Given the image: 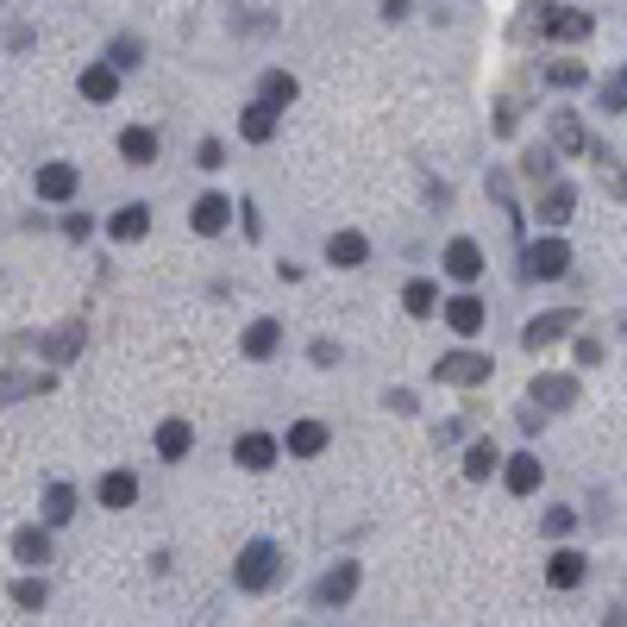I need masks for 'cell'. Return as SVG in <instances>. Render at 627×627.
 <instances>
[{
  "instance_id": "obj_1",
  "label": "cell",
  "mask_w": 627,
  "mask_h": 627,
  "mask_svg": "<svg viewBox=\"0 0 627 627\" xmlns=\"http://www.w3.org/2000/svg\"><path fill=\"white\" fill-rule=\"evenodd\" d=\"M276 565H283V552H276L270 540H251L239 552V565H232V584H239V590H270L276 584Z\"/></svg>"
},
{
  "instance_id": "obj_2",
  "label": "cell",
  "mask_w": 627,
  "mask_h": 627,
  "mask_svg": "<svg viewBox=\"0 0 627 627\" xmlns=\"http://www.w3.org/2000/svg\"><path fill=\"white\" fill-rule=\"evenodd\" d=\"M527 402L540 408V414H559L577 402V377H559V370H546V377H533L527 383Z\"/></svg>"
},
{
  "instance_id": "obj_3",
  "label": "cell",
  "mask_w": 627,
  "mask_h": 627,
  "mask_svg": "<svg viewBox=\"0 0 627 627\" xmlns=\"http://www.w3.org/2000/svg\"><path fill=\"white\" fill-rule=\"evenodd\" d=\"M433 377H439V383H464V389H471V383H490V358H483V352H446V358L433 364Z\"/></svg>"
},
{
  "instance_id": "obj_4",
  "label": "cell",
  "mask_w": 627,
  "mask_h": 627,
  "mask_svg": "<svg viewBox=\"0 0 627 627\" xmlns=\"http://www.w3.org/2000/svg\"><path fill=\"white\" fill-rule=\"evenodd\" d=\"M565 270H571V245L565 239H540L527 251V276H540V283H559Z\"/></svg>"
},
{
  "instance_id": "obj_5",
  "label": "cell",
  "mask_w": 627,
  "mask_h": 627,
  "mask_svg": "<svg viewBox=\"0 0 627 627\" xmlns=\"http://www.w3.org/2000/svg\"><path fill=\"white\" fill-rule=\"evenodd\" d=\"M439 314H446V327H452V333H464V339H471V333H483V320H490V308H483L477 295H452Z\"/></svg>"
},
{
  "instance_id": "obj_6",
  "label": "cell",
  "mask_w": 627,
  "mask_h": 627,
  "mask_svg": "<svg viewBox=\"0 0 627 627\" xmlns=\"http://www.w3.org/2000/svg\"><path fill=\"white\" fill-rule=\"evenodd\" d=\"M364 258H370V239H364V232L345 226V232H333V239H327V264H333V270H358Z\"/></svg>"
},
{
  "instance_id": "obj_7",
  "label": "cell",
  "mask_w": 627,
  "mask_h": 627,
  "mask_svg": "<svg viewBox=\"0 0 627 627\" xmlns=\"http://www.w3.org/2000/svg\"><path fill=\"white\" fill-rule=\"evenodd\" d=\"M82 189V170L76 164H44L38 170V201H69Z\"/></svg>"
},
{
  "instance_id": "obj_8",
  "label": "cell",
  "mask_w": 627,
  "mask_h": 627,
  "mask_svg": "<svg viewBox=\"0 0 627 627\" xmlns=\"http://www.w3.org/2000/svg\"><path fill=\"white\" fill-rule=\"evenodd\" d=\"M446 276H452V283H477V276H483L477 239H452V245H446Z\"/></svg>"
},
{
  "instance_id": "obj_9",
  "label": "cell",
  "mask_w": 627,
  "mask_h": 627,
  "mask_svg": "<svg viewBox=\"0 0 627 627\" xmlns=\"http://www.w3.org/2000/svg\"><path fill=\"white\" fill-rule=\"evenodd\" d=\"M584 577H590V559H584V552H552V559H546V584H552V590H577Z\"/></svg>"
},
{
  "instance_id": "obj_10",
  "label": "cell",
  "mask_w": 627,
  "mask_h": 627,
  "mask_svg": "<svg viewBox=\"0 0 627 627\" xmlns=\"http://www.w3.org/2000/svg\"><path fill=\"white\" fill-rule=\"evenodd\" d=\"M232 458H239L245 471H270V464H276V439L270 433H239V439H232Z\"/></svg>"
},
{
  "instance_id": "obj_11",
  "label": "cell",
  "mask_w": 627,
  "mask_h": 627,
  "mask_svg": "<svg viewBox=\"0 0 627 627\" xmlns=\"http://www.w3.org/2000/svg\"><path fill=\"white\" fill-rule=\"evenodd\" d=\"M540 26L552 32V38H590V13H571V7H540Z\"/></svg>"
},
{
  "instance_id": "obj_12",
  "label": "cell",
  "mask_w": 627,
  "mask_h": 627,
  "mask_svg": "<svg viewBox=\"0 0 627 627\" xmlns=\"http://www.w3.org/2000/svg\"><path fill=\"white\" fill-rule=\"evenodd\" d=\"M552 145H559V151H590V132H584V120H577V113L571 107H559V113H552Z\"/></svg>"
},
{
  "instance_id": "obj_13",
  "label": "cell",
  "mask_w": 627,
  "mask_h": 627,
  "mask_svg": "<svg viewBox=\"0 0 627 627\" xmlns=\"http://www.w3.org/2000/svg\"><path fill=\"white\" fill-rule=\"evenodd\" d=\"M51 377H38V370H0V408L19 402V396H44Z\"/></svg>"
},
{
  "instance_id": "obj_14",
  "label": "cell",
  "mask_w": 627,
  "mask_h": 627,
  "mask_svg": "<svg viewBox=\"0 0 627 627\" xmlns=\"http://www.w3.org/2000/svg\"><path fill=\"white\" fill-rule=\"evenodd\" d=\"M565 333H571V314H546V320H527V327H521V345H527V352H546V345L565 339Z\"/></svg>"
},
{
  "instance_id": "obj_15",
  "label": "cell",
  "mask_w": 627,
  "mask_h": 627,
  "mask_svg": "<svg viewBox=\"0 0 627 627\" xmlns=\"http://www.w3.org/2000/svg\"><path fill=\"white\" fill-rule=\"evenodd\" d=\"M352 590H358V565H339V571H327L314 584V602H320V609H333V602H345Z\"/></svg>"
},
{
  "instance_id": "obj_16",
  "label": "cell",
  "mask_w": 627,
  "mask_h": 627,
  "mask_svg": "<svg viewBox=\"0 0 627 627\" xmlns=\"http://www.w3.org/2000/svg\"><path fill=\"white\" fill-rule=\"evenodd\" d=\"M82 95L88 101H113L120 95V63H88L82 69Z\"/></svg>"
},
{
  "instance_id": "obj_17",
  "label": "cell",
  "mask_w": 627,
  "mask_h": 627,
  "mask_svg": "<svg viewBox=\"0 0 627 627\" xmlns=\"http://www.w3.org/2000/svg\"><path fill=\"white\" fill-rule=\"evenodd\" d=\"M195 452V427L189 421H164V427H157V458H189Z\"/></svg>"
},
{
  "instance_id": "obj_18",
  "label": "cell",
  "mask_w": 627,
  "mask_h": 627,
  "mask_svg": "<svg viewBox=\"0 0 627 627\" xmlns=\"http://www.w3.org/2000/svg\"><path fill=\"white\" fill-rule=\"evenodd\" d=\"M502 477H508V490H515V496H533V490H540V477H546V464L533 452H521V458H508Z\"/></svg>"
},
{
  "instance_id": "obj_19",
  "label": "cell",
  "mask_w": 627,
  "mask_h": 627,
  "mask_svg": "<svg viewBox=\"0 0 627 627\" xmlns=\"http://www.w3.org/2000/svg\"><path fill=\"white\" fill-rule=\"evenodd\" d=\"M82 339H88V327H82V320H69V327H57L51 339H44V358H51V364H69V358L82 352Z\"/></svg>"
},
{
  "instance_id": "obj_20",
  "label": "cell",
  "mask_w": 627,
  "mask_h": 627,
  "mask_svg": "<svg viewBox=\"0 0 627 627\" xmlns=\"http://www.w3.org/2000/svg\"><path fill=\"white\" fill-rule=\"evenodd\" d=\"M120 157L126 164H157V132L151 126H126L120 132Z\"/></svg>"
},
{
  "instance_id": "obj_21",
  "label": "cell",
  "mask_w": 627,
  "mask_h": 627,
  "mask_svg": "<svg viewBox=\"0 0 627 627\" xmlns=\"http://www.w3.org/2000/svg\"><path fill=\"white\" fill-rule=\"evenodd\" d=\"M327 452V427L320 421H295L289 427V458H320Z\"/></svg>"
},
{
  "instance_id": "obj_22",
  "label": "cell",
  "mask_w": 627,
  "mask_h": 627,
  "mask_svg": "<svg viewBox=\"0 0 627 627\" xmlns=\"http://www.w3.org/2000/svg\"><path fill=\"white\" fill-rule=\"evenodd\" d=\"M276 113H283V107H270V101L258 95V101H251V107H245V120H239V132L251 138V145H264V138L276 132Z\"/></svg>"
},
{
  "instance_id": "obj_23",
  "label": "cell",
  "mask_w": 627,
  "mask_h": 627,
  "mask_svg": "<svg viewBox=\"0 0 627 627\" xmlns=\"http://www.w3.org/2000/svg\"><path fill=\"white\" fill-rule=\"evenodd\" d=\"M571 207H577V189H571V182H552L546 201H540V220H546V226H565Z\"/></svg>"
},
{
  "instance_id": "obj_24",
  "label": "cell",
  "mask_w": 627,
  "mask_h": 627,
  "mask_svg": "<svg viewBox=\"0 0 627 627\" xmlns=\"http://www.w3.org/2000/svg\"><path fill=\"white\" fill-rule=\"evenodd\" d=\"M145 232H151V207L145 201H132V207H120V214H113V239H145Z\"/></svg>"
},
{
  "instance_id": "obj_25",
  "label": "cell",
  "mask_w": 627,
  "mask_h": 627,
  "mask_svg": "<svg viewBox=\"0 0 627 627\" xmlns=\"http://www.w3.org/2000/svg\"><path fill=\"white\" fill-rule=\"evenodd\" d=\"M276 345H283V320H251V333H245V358H270Z\"/></svg>"
},
{
  "instance_id": "obj_26",
  "label": "cell",
  "mask_w": 627,
  "mask_h": 627,
  "mask_svg": "<svg viewBox=\"0 0 627 627\" xmlns=\"http://www.w3.org/2000/svg\"><path fill=\"white\" fill-rule=\"evenodd\" d=\"M226 214H232V201H226V195H201V201L189 207L195 232H220V226H226Z\"/></svg>"
},
{
  "instance_id": "obj_27",
  "label": "cell",
  "mask_w": 627,
  "mask_h": 627,
  "mask_svg": "<svg viewBox=\"0 0 627 627\" xmlns=\"http://www.w3.org/2000/svg\"><path fill=\"white\" fill-rule=\"evenodd\" d=\"M496 464H502L496 439H477V446L464 452V477H471V483H483V477H496Z\"/></svg>"
},
{
  "instance_id": "obj_28",
  "label": "cell",
  "mask_w": 627,
  "mask_h": 627,
  "mask_svg": "<svg viewBox=\"0 0 627 627\" xmlns=\"http://www.w3.org/2000/svg\"><path fill=\"white\" fill-rule=\"evenodd\" d=\"M101 502H107V508H132V502H138V477H132V471H107V477H101Z\"/></svg>"
},
{
  "instance_id": "obj_29",
  "label": "cell",
  "mask_w": 627,
  "mask_h": 627,
  "mask_svg": "<svg viewBox=\"0 0 627 627\" xmlns=\"http://www.w3.org/2000/svg\"><path fill=\"white\" fill-rule=\"evenodd\" d=\"M13 559H19V565H44V559H51V540H44L38 527H19V533H13Z\"/></svg>"
},
{
  "instance_id": "obj_30",
  "label": "cell",
  "mask_w": 627,
  "mask_h": 627,
  "mask_svg": "<svg viewBox=\"0 0 627 627\" xmlns=\"http://www.w3.org/2000/svg\"><path fill=\"white\" fill-rule=\"evenodd\" d=\"M69 515H76V490H69V483H51V496H44V521L63 527Z\"/></svg>"
},
{
  "instance_id": "obj_31",
  "label": "cell",
  "mask_w": 627,
  "mask_h": 627,
  "mask_svg": "<svg viewBox=\"0 0 627 627\" xmlns=\"http://www.w3.org/2000/svg\"><path fill=\"white\" fill-rule=\"evenodd\" d=\"M295 95H301V82L289 76V69H270V76H264V101H270V107H289Z\"/></svg>"
},
{
  "instance_id": "obj_32",
  "label": "cell",
  "mask_w": 627,
  "mask_h": 627,
  "mask_svg": "<svg viewBox=\"0 0 627 627\" xmlns=\"http://www.w3.org/2000/svg\"><path fill=\"white\" fill-rule=\"evenodd\" d=\"M402 308H408L414 320H427V314L439 308V289H433V283H408V289H402Z\"/></svg>"
},
{
  "instance_id": "obj_33",
  "label": "cell",
  "mask_w": 627,
  "mask_h": 627,
  "mask_svg": "<svg viewBox=\"0 0 627 627\" xmlns=\"http://www.w3.org/2000/svg\"><path fill=\"white\" fill-rule=\"evenodd\" d=\"M107 63H120V69H138V63H145V44H138V38H113Z\"/></svg>"
},
{
  "instance_id": "obj_34",
  "label": "cell",
  "mask_w": 627,
  "mask_h": 627,
  "mask_svg": "<svg viewBox=\"0 0 627 627\" xmlns=\"http://www.w3.org/2000/svg\"><path fill=\"white\" fill-rule=\"evenodd\" d=\"M13 602H19V609H44V584H38V577H19V584H13Z\"/></svg>"
},
{
  "instance_id": "obj_35",
  "label": "cell",
  "mask_w": 627,
  "mask_h": 627,
  "mask_svg": "<svg viewBox=\"0 0 627 627\" xmlns=\"http://www.w3.org/2000/svg\"><path fill=\"white\" fill-rule=\"evenodd\" d=\"M621 107H627V69L609 76V88H602V113H621Z\"/></svg>"
},
{
  "instance_id": "obj_36",
  "label": "cell",
  "mask_w": 627,
  "mask_h": 627,
  "mask_svg": "<svg viewBox=\"0 0 627 627\" xmlns=\"http://www.w3.org/2000/svg\"><path fill=\"white\" fill-rule=\"evenodd\" d=\"M226 164V145L220 138H201V151H195V170H220Z\"/></svg>"
},
{
  "instance_id": "obj_37",
  "label": "cell",
  "mask_w": 627,
  "mask_h": 627,
  "mask_svg": "<svg viewBox=\"0 0 627 627\" xmlns=\"http://www.w3.org/2000/svg\"><path fill=\"white\" fill-rule=\"evenodd\" d=\"M546 76H552V82H559V88H577V82H584V76H590V69H584V63H552V69H546Z\"/></svg>"
},
{
  "instance_id": "obj_38",
  "label": "cell",
  "mask_w": 627,
  "mask_h": 627,
  "mask_svg": "<svg viewBox=\"0 0 627 627\" xmlns=\"http://www.w3.org/2000/svg\"><path fill=\"white\" fill-rule=\"evenodd\" d=\"M527 176H533V182H540V176H552V151H540V145H533V151H527Z\"/></svg>"
},
{
  "instance_id": "obj_39",
  "label": "cell",
  "mask_w": 627,
  "mask_h": 627,
  "mask_svg": "<svg viewBox=\"0 0 627 627\" xmlns=\"http://www.w3.org/2000/svg\"><path fill=\"white\" fill-rule=\"evenodd\" d=\"M571 521H577L571 508H552V515H546V533H571Z\"/></svg>"
},
{
  "instance_id": "obj_40",
  "label": "cell",
  "mask_w": 627,
  "mask_h": 627,
  "mask_svg": "<svg viewBox=\"0 0 627 627\" xmlns=\"http://www.w3.org/2000/svg\"><path fill=\"white\" fill-rule=\"evenodd\" d=\"M88 226H95L88 214H69V220H63V232H69V239H88Z\"/></svg>"
},
{
  "instance_id": "obj_41",
  "label": "cell",
  "mask_w": 627,
  "mask_h": 627,
  "mask_svg": "<svg viewBox=\"0 0 627 627\" xmlns=\"http://www.w3.org/2000/svg\"><path fill=\"white\" fill-rule=\"evenodd\" d=\"M314 364H339V345L333 339H314Z\"/></svg>"
},
{
  "instance_id": "obj_42",
  "label": "cell",
  "mask_w": 627,
  "mask_h": 627,
  "mask_svg": "<svg viewBox=\"0 0 627 627\" xmlns=\"http://www.w3.org/2000/svg\"><path fill=\"white\" fill-rule=\"evenodd\" d=\"M577 364H602V345L596 339H577Z\"/></svg>"
},
{
  "instance_id": "obj_43",
  "label": "cell",
  "mask_w": 627,
  "mask_h": 627,
  "mask_svg": "<svg viewBox=\"0 0 627 627\" xmlns=\"http://www.w3.org/2000/svg\"><path fill=\"white\" fill-rule=\"evenodd\" d=\"M408 7H414V0H383V13H389V19H402Z\"/></svg>"
}]
</instances>
